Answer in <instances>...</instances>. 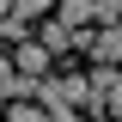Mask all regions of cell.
Returning <instances> with one entry per match:
<instances>
[{"label": "cell", "instance_id": "ba28073f", "mask_svg": "<svg viewBox=\"0 0 122 122\" xmlns=\"http://www.w3.org/2000/svg\"><path fill=\"white\" fill-rule=\"evenodd\" d=\"M104 104H110V116L122 122V79H116V86H110V98H104Z\"/></svg>", "mask_w": 122, "mask_h": 122}, {"label": "cell", "instance_id": "6da1fadb", "mask_svg": "<svg viewBox=\"0 0 122 122\" xmlns=\"http://www.w3.org/2000/svg\"><path fill=\"white\" fill-rule=\"evenodd\" d=\"M49 55H55V49H49L43 37H37V43H30V37L12 43V61H18V73H25V79H43V73H49Z\"/></svg>", "mask_w": 122, "mask_h": 122}, {"label": "cell", "instance_id": "52a82bcc", "mask_svg": "<svg viewBox=\"0 0 122 122\" xmlns=\"http://www.w3.org/2000/svg\"><path fill=\"white\" fill-rule=\"evenodd\" d=\"M98 25H122V0H98Z\"/></svg>", "mask_w": 122, "mask_h": 122}, {"label": "cell", "instance_id": "277c9868", "mask_svg": "<svg viewBox=\"0 0 122 122\" xmlns=\"http://www.w3.org/2000/svg\"><path fill=\"white\" fill-rule=\"evenodd\" d=\"M55 12H61V18H67V25L79 30V25H92V18H98V0H61Z\"/></svg>", "mask_w": 122, "mask_h": 122}, {"label": "cell", "instance_id": "8992f818", "mask_svg": "<svg viewBox=\"0 0 122 122\" xmlns=\"http://www.w3.org/2000/svg\"><path fill=\"white\" fill-rule=\"evenodd\" d=\"M12 6H18V12H25V18H43L49 6H61V0H12Z\"/></svg>", "mask_w": 122, "mask_h": 122}, {"label": "cell", "instance_id": "7a4b0ae2", "mask_svg": "<svg viewBox=\"0 0 122 122\" xmlns=\"http://www.w3.org/2000/svg\"><path fill=\"white\" fill-rule=\"evenodd\" d=\"M37 37H43V43H49V49H55V55H67V49H79V30H73V25H67V18H61V12H55V18H49V25H43V30H37Z\"/></svg>", "mask_w": 122, "mask_h": 122}, {"label": "cell", "instance_id": "5b68a950", "mask_svg": "<svg viewBox=\"0 0 122 122\" xmlns=\"http://www.w3.org/2000/svg\"><path fill=\"white\" fill-rule=\"evenodd\" d=\"M25 37H30V18H25V12L12 6V12L0 18V43H25Z\"/></svg>", "mask_w": 122, "mask_h": 122}, {"label": "cell", "instance_id": "9c48e42d", "mask_svg": "<svg viewBox=\"0 0 122 122\" xmlns=\"http://www.w3.org/2000/svg\"><path fill=\"white\" fill-rule=\"evenodd\" d=\"M6 12H12V0H0V18H6Z\"/></svg>", "mask_w": 122, "mask_h": 122}, {"label": "cell", "instance_id": "3957f363", "mask_svg": "<svg viewBox=\"0 0 122 122\" xmlns=\"http://www.w3.org/2000/svg\"><path fill=\"white\" fill-rule=\"evenodd\" d=\"M92 55L98 61H122V25H104L98 37H92Z\"/></svg>", "mask_w": 122, "mask_h": 122}]
</instances>
